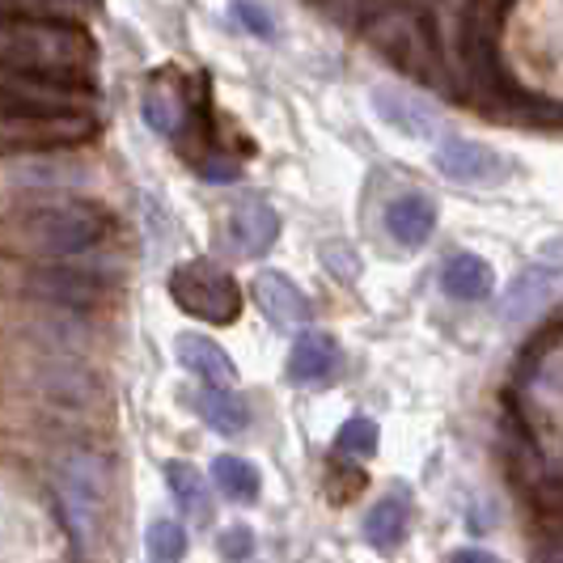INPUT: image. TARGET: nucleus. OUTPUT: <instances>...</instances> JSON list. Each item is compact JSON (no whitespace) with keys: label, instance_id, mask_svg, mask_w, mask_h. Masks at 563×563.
<instances>
[{"label":"nucleus","instance_id":"15","mask_svg":"<svg viewBox=\"0 0 563 563\" xmlns=\"http://www.w3.org/2000/svg\"><path fill=\"white\" fill-rule=\"evenodd\" d=\"M229 238L233 246L246 254V258H258V254L272 251V242L280 238V217L267 199H242L233 212H229Z\"/></svg>","mask_w":563,"mask_h":563},{"label":"nucleus","instance_id":"31","mask_svg":"<svg viewBox=\"0 0 563 563\" xmlns=\"http://www.w3.org/2000/svg\"><path fill=\"white\" fill-rule=\"evenodd\" d=\"M534 563H563V530L547 534V542L534 551Z\"/></svg>","mask_w":563,"mask_h":563},{"label":"nucleus","instance_id":"1","mask_svg":"<svg viewBox=\"0 0 563 563\" xmlns=\"http://www.w3.org/2000/svg\"><path fill=\"white\" fill-rule=\"evenodd\" d=\"M111 229V217L98 203L68 199V203H43L30 212H13L4 221V251L26 258H68L98 246Z\"/></svg>","mask_w":563,"mask_h":563},{"label":"nucleus","instance_id":"23","mask_svg":"<svg viewBox=\"0 0 563 563\" xmlns=\"http://www.w3.org/2000/svg\"><path fill=\"white\" fill-rule=\"evenodd\" d=\"M166 483L174 505L183 508L191 521H212V500H208V487H203V475L187 462H166Z\"/></svg>","mask_w":563,"mask_h":563},{"label":"nucleus","instance_id":"8","mask_svg":"<svg viewBox=\"0 0 563 563\" xmlns=\"http://www.w3.org/2000/svg\"><path fill=\"white\" fill-rule=\"evenodd\" d=\"M13 373L26 382L30 395L59 402V407H89L98 398V377L89 365H81V356L30 352L26 361L13 365Z\"/></svg>","mask_w":563,"mask_h":563},{"label":"nucleus","instance_id":"19","mask_svg":"<svg viewBox=\"0 0 563 563\" xmlns=\"http://www.w3.org/2000/svg\"><path fill=\"white\" fill-rule=\"evenodd\" d=\"M551 288H555V272L551 267H542V263L526 267L517 280L508 284V297L500 301V322H526V318H534L547 306Z\"/></svg>","mask_w":563,"mask_h":563},{"label":"nucleus","instance_id":"10","mask_svg":"<svg viewBox=\"0 0 563 563\" xmlns=\"http://www.w3.org/2000/svg\"><path fill=\"white\" fill-rule=\"evenodd\" d=\"M0 174L9 191H64V187H81L89 166L68 153H22V157H4Z\"/></svg>","mask_w":563,"mask_h":563},{"label":"nucleus","instance_id":"9","mask_svg":"<svg viewBox=\"0 0 563 563\" xmlns=\"http://www.w3.org/2000/svg\"><path fill=\"white\" fill-rule=\"evenodd\" d=\"M22 297L56 310H93L107 297V280L77 272V267H30L22 276Z\"/></svg>","mask_w":563,"mask_h":563},{"label":"nucleus","instance_id":"14","mask_svg":"<svg viewBox=\"0 0 563 563\" xmlns=\"http://www.w3.org/2000/svg\"><path fill=\"white\" fill-rule=\"evenodd\" d=\"M254 301H258V310L272 318V327H280V331H297V327L310 322L306 292L288 280L284 272H258L254 276Z\"/></svg>","mask_w":563,"mask_h":563},{"label":"nucleus","instance_id":"2","mask_svg":"<svg viewBox=\"0 0 563 563\" xmlns=\"http://www.w3.org/2000/svg\"><path fill=\"white\" fill-rule=\"evenodd\" d=\"M0 59L4 73L26 77H81L93 59V43L77 22H34V18H4L0 30Z\"/></svg>","mask_w":563,"mask_h":563},{"label":"nucleus","instance_id":"28","mask_svg":"<svg viewBox=\"0 0 563 563\" xmlns=\"http://www.w3.org/2000/svg\"><path fill=\"white\" fill-rule=\"evenodd\" d=\"M322 263H327V272H331V276H339V280H356V276H361L356 254L347 251L343 242H327V246H322Z\"/></svg>","mask_w":563,"mask_h":563},{"label":"nucleus","instance_id":"25","mask_svg":"<svg viewBox=\"0 0 563 563\" xmlns=\"http://www.w3.org/2000/svg\"><path fill=\"white\" fill-rule=\"evenodd\" d=\"M212 479H217V487H221L225 496H233V500H258V487H263L254 462L233 457V453H221V457L212 462Z\"/></svg>","mask_w":563,"mask_h":563},{"label":"nucleus","instance_id":"30","mask_svg":"<svg viewBox=\"0 0 563 563\" xmlns=\"http://www.w3.org/2000/svg\"><path fill=\"white\" fill-rule=\"evenodd\" d=\"M233 18H238L242 26H251L254 34H263V38H272V34H276V22H272L254 0H233Z\"/></svg>","mask_w":563,"mask_h":563},{"label":"nucleus","instance_id":"3","mask_svg":"<svg viewBox=\"0 0 563 563\" xmlns=\"http://www.w3.org/2000/svg\"><path fill=\"white\" fill-rule=\"evenodd\" d=\"M373 47L402 68L407 77L432 85L441 93H453L445 59H441V34H437V18L428 9H390L382 13L373 30H368Z\"/></svg>","mask_w":563,"mask_h":563},{"label":"nucleus","instance_id":"18","mask_svg":"<svg viewBox=\"0 0 563 563\" xmlns=\"http://www.w3.org/2000/svg\"><path fill=\"white\" fill-rule=\"evenodd\" d=\"M339 365V343L327 331H306V335L292 343L288 352V377L301 382V386H318L327 382Z\"/></svg>","mask_w":563,"mask_h":563},{"label":"nucleus","instance_id":"24","mask_svg":"<svg viewBox=\"0 0 563 563\" xmlns=\"http://www.w3.org/2000/svg\"><path fill=\"white\" fill-rule=\"evenodd\" d=\"M402 534H407V500L402 496H382L377 505L368 508L365 538L377 551H395Z\"/></svg>","mask_w":563,"mask_h":563},{"label":"nucleus","instance_id":"5","mask_svg":"<svg viewBox=\"0 0 563 563\" xmlns=\"http://www.w3.org/2000/svg\"><path fill=\"white\" fill-rule=\"evenodd\" d=\"M169 297L191 318H203L212 327H229L242 313V292H238L233 276H229L225 267L208 263V258L174 267L169 272Z\"/></svg>","mask_w":563,"mask_h":563},{"label":"nucleus","instance_id":"7","mask_svg":"<svg viewBox=\"0 0 563 563\" xmlns=\"http://www.w3.org/2000/svg\"><path fill=\"white\" fill-rule=\"evenodd\" d=\"M98 132L93 114H0L4 157L22 153H68Z\"/></svg>","mask_w":563,"mask_h":563},{"label":"nucleus","instance_id":"6","mask_svg":"<svg viewBox=\"0 0 563 563\" xmlns=\"http://www.w3.org/2000/svg\"><path fill=\"white\" fill-rule=\"evenodd\" d=\"M93 89L85 77H0V114H89Z\"/></svg>","mask_w":563,"mask_h":563},{"label":"nucleus","instance_id":"29","mask_svg":"<svg viewBox=\"0 0 563 563\" xmlns=\"http://www.w3.org/2000/svg\"><path fill=\"white\" fill-rule=\"evenodd\" d=\"M221 555L229 563H246L254 555V530L251 526H229L221 534Z\"/></svg>","mask_w":563,"mask_h":563},{"label":"nucleus","instance_id":"16","mask_svg":"<svg viewBox=\"0 0 563 563\" xmlns=\"http://www.w3.org/2000/svg\"><path fill=\"white\" fill-rule=\"evenodd\" d=\"M144 119L162 136H183V128L191 119V102H187V89H183L178 73H157L153 77V85L144 89Z\"/></svg>","mask_w":563,"mask_h":563},{"label":"nucleus","instance_id":"17","mask_svg":"<svg viewBox=\"0 0 563 563\" xmlns=\"http://www.w3.org/2000/svg\"><path fill=\"white\" fill-rule=\"evenodd\" d=\"M174 352H178L183 368H191L203 386H221V390H229V386L238 382V368H233L229 352L217 343V339L191 335V331H187V335L174 339Z\"/></svg>","mask_w":563,"mask_h":563},{"label":"nucleus","instance_id":"26","mask_svg":"<svg viewBox=\"0 0 563 563\" xmlns=\"http://www.w3.org/2000/svg\"><path fill=\"white\" fill-rule=\"evenodd\" d=\"M335 450L347 453V457H373V450H377V423L368 420V416H352L339 428Z\"/></svg>","mask_w":563,"mask_h":563},{"label":"nucleus","instance_id":"11","mask_svg":"<svg viewBox=\"0 0 563 563\" xmlns=\"http://www.w3.org/2000/svg\"><path fill=\"white\" fill-rule=\"evenodd\" d=\"M18 335L26 339L34 352H56V356H81L89 347L93 331L85 327V318L77 310H56L43 306L30 318H18Z\"/></svg>","mask_w":563,"mask_h":563},{"label":"nucleus","instance_id":"22","mask_svg":"<svg viewBox=\"0 0 563 563\" xmlns=\"http://www.w3.org/2000/svg\"><path fill=\"white\" fill-rule=\"evenodd\" d=\"M196 411L203 416V423L217 428L221 437H238V432H246V423H251L246 398L233 395V390H221V386H203L196 398Z\"/></svg>","mask_w":563,"mask_h":563},{"label":"nucleus","instance_id":"4","mask_svg":"<svg viewBox=\"0 0 563 563\" xmlns=\"http://www.w3.org/2000/svg\"><path fill=\"white\" fill-rule=\"evenodd\" d=\"M56 496L73 547L89 555L102 542V505H107V462L93 450H68L56 462Z\"/></svg>","mask_w":563,"mask_h":563},{"label":"nucleus","instance_id":"33","mask_svg":"<svg viewBox=\"0 0 563 563\" xmlns=\"http://www.w3.org/2000/svg\"><path fill=\"white\" fill-rule=\"evenodd\" d=\"M542 258H547V267H551V272H560V267H563V242L542 246Z\"/></svg>","mask_w":563,"mask_h":563},{"label":"nucleus","instance_id":"12","mask_svg":"<svg viewBox=\"0 0 563 563\" xmlns=\"http://www.w3.org/2000/svg\"><path fill=\"white\" fill-rule=\"evenodd\" d=\"M432 166L441 169L453 183H475V187H496L508 178V162L487 148L479 141H462V136H450V141L437 144L432 153Z\"/></svg>","mask_w":563,"mask_h":563},{"label":"nucleus","instance_id":"13","mask_svg":"<svg viewBox=\"0 0 563 563\" xmlns=\"http://www.w3.org/2000/svg\"><path fill=\"white\" fill-rule=\"evenodd\" d=\"M368 102H373V111L382 114V123H390L402 136H411V141L437 136V111L423 98H416V93L395 89V85H373L368 89Z\"/></svg>","mask_w":563,"mask_h":563},{"label":"nucleus","instance_id":"21","mask_svg":"<svg viewBox=\"0 0 563 563\" xmlns=\"http://www.w3.org/2000/svg\"><path fill=\"white\" fill-rule=\"evenodd\" d=\"M441 288L453 301H487L496 288V272L483 263L479 254H453L441 272Z\"/></svg>","mask_w":563,"mask_h":563},{"label":"nucleus","instance_id":"32","mask_svg":"<svg viewBox=\"0 0 563 563\" xmlns=\"http://www.w3.org/2000/svg\"><path fill=\"white\" fill-rule=\"evenodd\" d=\"M450 563H500L492 551H479V547H462V551H453Z\"/></svg>","mask_w":563,"mask_h":563},{"label":"nucleus","instance_id":"27","mask_svg":"<svg viewBox=\"0 0 563 563\" xmlns=\"http://www.w3.org/2000/svg\"><path fill=\"white\" fill-rule=\"evenodd\" d=\"M148 551H153V560L178 563L187 555V530L178 521H153L148 526Z\"/></svg>","mask_w":563,"mask_h":563},{"label":"nucleus","instance_id":"20","mask_svg":"<svg viewBox=\"0 0 563 563\" xmlns=\"http://www.w3.org/2000/svg\"><path fill=\"white\" fill-rule=\"evenodd\" d=\"M432 225H437V208L432 199L423 196H398L390 208H386V229L398 246H423L432 238Z\"/></svg>","mask_w":563,"mask_h":563}]
</instances>
